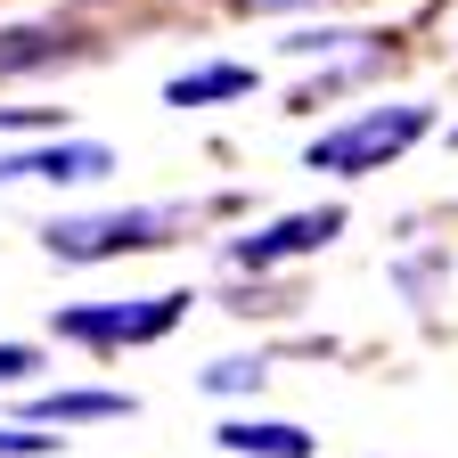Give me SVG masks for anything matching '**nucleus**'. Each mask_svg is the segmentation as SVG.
Wrapping results in <instances>:
<instances>
[{
    "label": "nucleus",
    "instance_id": "15",
    "mask_svg": "<svg viewBox=\"0 0 458 458\" xmlns=\"http://www.w3.org/2000/svg\"><path fill=\"white\" fill-rule=\"evenodd\" d=\"M450 140H458V131H450Z\"/></svg>",
    "mask_w": 458,
    "mask_h": 458
},
{
    "label": "nucleus",
    "instance_id": "12",
    "mask_svg": "<svg viewBox=\"0 0 458 458\" xmlns=\"http://www.w3.org/2000/svg\"><path fill=\"white\" fill-rule=\"evenodd\" d=\"M33 369H41V360L25 352V344H0V385H25Z\"/></svg>",
    "mask_w": 458,
    "mask_h": 458
},
{
    "label": "nucleus",
    "instance_id": "8",
    "mask_svg": "<svg viewBox=\"0 0 458 458\" xmlns=\"http://www.w3.org/2000/svg\"><path fill=\"white\" fill-rule=\"evenodd\" d=\"M254 90V66H197V74H181L164 98L172 106H213V98H246Z\"/></svg>",
    "mask_w": 458,
    "mask_h": 458
},
{
    "label": "nucleus",
    "instance_id": "1",
    "mask_svg": "<svg viewBox=\"0 0 458 458\" xmlns=\"http://www.w3.org/2000/svg\"><path fill=\"white\" fill-rule=\"evenodd\" d=\"M426 131H434L426 106H369V114H352V123H335V131L311 140V172H385Z\"/></svg>",
    "mask_w": 458,
    "mask_h": 458
},
{
    "label": "nucleus",
    "instance_id": "5",
    "mask_svg": "<svg viewBox=\"0 0 458 458\" xmlns=\"http://www.w3.org/2000/svg\"><path fill=\"white\" fill-rule=\"evenodd\" d=\"M114 156L98 140H57V148H17L0 156V181H106Z\"/></svg>",
    "mask_w": 458,
    "mask_h": 458
},
{
    "label": "nucleus",
    "instance_id": "7",
    "mask_svg": "<svg viewBox=\"0 0 458 458\" xmlns=\"http://www.w3.org/2000/svg\"><path fill=\"white\" fill-rule=\"evenodd\" d=\"M82 41L66 25H9L0 33V74H33V66H57V57H74Z\"/></svg>",
    "mask_w": 458,
    "mask_h": 458
},
{
    "label": "nucleus",
    "instance_id": "11",
    "mask_svg": "<svg viewBox=\"0 0 458 458\" xmlns=\"http://www.w3.org/2000/svg\"><path fill=\"white\" fill-rule=\"evenodd\" d=\"M57 434H17V426H0V458H41Z\"/></svg>",
    "mask_w": 458,
    "mask_h": 458
},
{
    "label": "nucleus",
    "instance_id": "4",
    "mask_svg": "<svg viewBox=\"0 0 458 458\" xmlns=\"http://www.w3.org/2000/svg\"><path fill=\"white\" fill-rule=\"evenodd\" d=\"M344 229V205H311V213H286V221H270L262 238H238L229 246V262L238 270H270V262H295V254H319L327 238Z\"/></svg>",
    "mask_w": 458,
    "mask_h": 458
},
{
    "label": "nucleus",
    "instance_id": "6",
    "mask_svg": "<svg viewBox=\"0 0 458 458\" xmlns=\"http://www.w3.org/2000/svg\"><path fill=\"white\" fill-rule=\"evenodd\" d=\"M221 450H238V458H311V434L303 426H278V418H229L221 426Z\"/></svg>",
    "mask_w": 458,
    "mask_h": 458
},
{
    "label": "nucleus",
    "instance_id": "10",
    "mask_svg": "<svg viewBox=\"0 0 458 458\" xmlns=\"http://www.w3.org/2000/svg\"><path fill=\"white\" fill-rule=\"evenodd\" d=\"M213 393H238V385H262V360H221L213 377H205Z\"/></svg>",
    "mask_w": 458,
    "mask_h": 458
},
{
    "label": "nucleus",
    "instance_id": "9",
    "mask_svg": "<svg viewBox=\"0 0 458 458\" xmlns=\"http://www.w3.org/2000/svg\"><path fill=\"white\" fill-rule=\"evenodd\" d=\"M33 418H49V426H82V418H131V401H123V393H41V401H33Z\"/></svg>",
    "mask_w": 458,
    "mask_h": 458
},
{
    "label": "nucleus",
    "instance_id": "2",
    "mask_svg": "<svg viewBox=\"0 0 458 458\" xmlns=\"http://www.w3.org/2000/svg\"><path fill=\"white\" fill-rule=\"evenodd\" d=\"M181 213L172 205H131V213H74V221H49L41 238L57 262H106V254H148V246H172Z\"/></svg>",
    "mask_w": 458,
    "mask_h": 458
},
{
    "label": "nucleus",
    "instance_id": "14",
    "mask_svg": "<svg viewBox=\"0 0 458 458\" xmlns=\"http://www.w3.org/2000/svg\"><path fill=\"white\" fill-rule=\"evenodd\" d=\"M246 17H270V9H311V0H238Z\"/></svg>",
    "mask_w": 458,
    "mask_h": 458
},
{
    "label": "nucleus",
    "instance_id": "13",
    "mask_svg": "<svg viewBox=\"0 0 458 458\" xmlns=\"http://www.w3.org/2000/svg\"><path fill=\"white\" fill-rule=\"evenodd\" d=\"M33 123H49L41 106H0V131H33Z\"/></svg>",
    "mask_w": 458,
    "mask_h": 458
},
{
    "label": "nucleus",
    "instance_id": "3",
    "mask_svg": "<svg viewBox=\"0 0 458 458\" xmlns=\"http://www.w3.org/2000/svg\"><path fill=\"white\" fill-rule=\"evenodd\" d=\"M189 311V295H140V303H74L57 311V335L66 344H98V352H114V344H156L172 335V319Z\"/></svg>",
    "mask_w": 458,
    "mask_h": 458
}]
</instances>
